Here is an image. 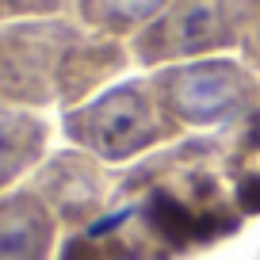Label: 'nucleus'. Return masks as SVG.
I'll list each match as a JSON object with an SVG mask.
<instances>
[{"label":"nucleus","instance_id":"obj_1","mask_svg":"<svg viewBox=\"0 0 260 260\" xmlns=\"http://www.w3.org/2000/svg\"><path fill=\"white\" fill-rule=\"evenodd\" d=\"M77 39L81 31L61 16L0 23V100L31 111L54 104L61 65Z\"/></svg>","mask_w":260,"mask_h":260},{"label":"nucleus","instance_id":"obj_2","mask_svg":"<svg viewBox=\"0 0 260 260\" xmlns=\"http://www.w3.org/2000/svg\"><path fill=\"white\" fill-rule=\"evenodd\" d=\"M65 134L81 149L104 161H126L138 149H146L157 138L153 104L138 84H122L115 92H104L100 100L81 107H69Z\"/></svg>","mask_w":260,"mask_h":260},{"label":"nucleus","instance_id":"obj_3","mask_svg":"<svg viewBox=\"0 0 260 260\" xmlns=\"http://www.w3.org/2000/svg\"><path fill=\"white\" fill-rule=\"evenodd\" d=\"M27 187L39 195L42 203L54 211V218L65 222V226L84 222L100 207V195H104L100 172L84 153H57L50 161H42L31 172V184Z\"/></svg>","mask_w":260,"mask_h":260},{"label":"nucleus","instance_id":"obj_4","mask_svg":"<svg viewBox=\"0 0 260 260\" xmlns=\"http://www.w3.org/2000/svg\"><path fill=\"white\" fill-rule=\"evenodd\" d=\"M57 218L31 187L0 195V260H50Z\"/></svg>","mask_w":260,"mask_h":260},{"label":"nucleus","instance_id":"obj_5","mask_svg":"<svg viewBox=\"0 0 260 260\" xmlns=\"http://www.w3.org/2000/svg\"><path fill=\"white\" fill-rule=\"evenodd\" d=\"M241 88L245 81L226 61L195 65V69H180V73L165 77V96H169L172 111L191 122H207V119L226 115L241 100Z\"/></svg>","mask_w":260,"mask_h":260},{"label":"nucleus","instance_id":"obj_6","mask_svg":"<svg viewBox=\"0 0 260 260\" xmlns=\"http://www.w3.org/2000/svg\"><path fill=\"white\" fill-rule=\"evenodd\" d=\"M50 126L39 111L0 100V195L12 191L27 172L42 165Z\"/></svg>","mask_w":260,"mask_h":260},{"label":"nucleus","instance_id":"obj_7","mask_svg":"<svg viewBox=\"0 0 260 260\" xmlns=\"http://www.w3.org/2000/svg\"><path fill=\"white\" fill-rule=\"evenodd\" d=\"M165 0H77V16L100 35H119L149 19Z\"/></svg>","mask_w":260,"mask_h":260},{"label":"nucleus","instance_id":"obj_8","mask_svg":"<svg viewBox=\"0 0 260 260\" xmlns=\"http://www.w3.org/2000/svg\"><path fill=\"white\" fill-rule=\"evenodd\" d=\"M172 31H180L176 35V46L180 50H203V46H211V42H222L226 39V23H222V12H218V4H195V8H187L184 16L172 23Z\"/></svg>","mask_w":260,"mask_h":260},{"label":"nucleus","instance_id":"obj_9","mask_svg":"<svg viewBox=\"0 0 260 260\" xmlns=\"http://www.w3.org/2000/svg\"><path fill=\"white\" fill-rule=\"evenodd\" d=\"M149 222H153V230L165 237V241H187V237L195 234V218L165 191L153 195V203H149Z\"/></svg>","mask_w":260,"mask_h":260},{"label":"nucleus","instance_id":"obj_10","mask_svg":"<svg viewBox=\"0 0 260 260\" xmlns=\"http://www.w3.org/2000/svg\"><path fill=\"white\" fill-rule=\"evenodd\" d=\"M77 0H0V23H16V19H57Z\"/></svg>","mask_w":260,"mask_h":260},{"label":"nucleus","instance_id":"obj_11","mask_svg":"<svg viewBox=\"0 0 260 260\" xmlns=\"http://www.w3.org/2000/svg\"><path fill=\"white\" fill-rule=\"evenodd\" d=\"M237 207L249 211V214L260 211V172H256V176H249L241 187H237Z\"/></svg>","mask_w":260,"mask_h":260}]
</instances>
